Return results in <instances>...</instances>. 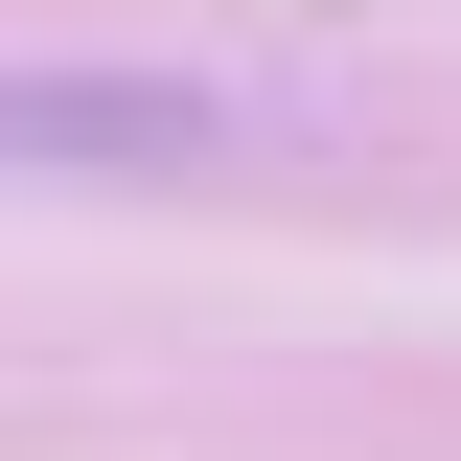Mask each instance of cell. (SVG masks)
<instances>
[{
  "label": "cell",
  "mask_w": 461,
  "mask_h": 461,
  "mask_svg": "<svg viewBox=\"0 0 461 461\" xmlns=\"http://www.w3.org/2000/svg\"><path fill=\"white\" fill-rule=\"evenodd\" d=\"M23 139H47V162L93 185V162H185L208 115H185V93H93V69H47V93H23Z\"/></svg>",
  "instance_id": "1"
}]
</instances>
